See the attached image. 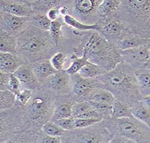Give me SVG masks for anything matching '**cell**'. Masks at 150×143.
Masks as SVG:
<instances>
[{"label": "cell", "instance_id": "1", "mask_svg": "<svg viewBox=\"0 0 150 143\" xmlns=\"http://www.w3.org/2000/svg\"><path fill=\"white\" fill-rule=\"evenodd\" d=\"M80 37V43L72 51L79 57L84 56L88 61L101 67L107 73L113 70L122 58L119 49L97 31L81 32L72 30Z\"/></svg>", "mask_w": 150, "mask_h": 143}, {"label": "cell", "instance_id": "2", "mask_svg": "<svg viewBox=\"0 0 150 143\" xmlns=\"http://www.w3.org/2000/svg\"><path fill=\"white\" fill-rule=\"evenodd\" d=\"M16 56L22 65H32L50 60L60 48L56 45L49 31L31 26L17 36Z\"/></svg>", "mask_w": 150, "mask_h": 143}, {"label": "cell", "instance_id": "3", "mask_svg": "<svg viewBox=\"0 0 150 143\" xmlns=\"http://www.w3.org/2000/svg\"><path fill=\"white\" fill-rule=\"evenodd\" d=\"M98 79L103 88L109 91L116 100L125 103L131 107L142 100L135 70L125 62L122 61L113 70Z\"/></svg>", "mask_w": 150, "mask_h": 143}, {"label": "cell", "instance_id": "4", "mask_svg": "<svg viewBox=\"0 0 150 143\" xmlns=\"http://www.w3.org/2000/svg\"><path fill=\"white\" fill-rule=\"evenodd\" d=\"M112 137H121L135 143H150V128L134 117L117 119L107 117L102 121Z\"/></svg>", "mask_w": 150, "mask_h": 143}, {"label": "cell", "instance_id": "5", "mask_svg": "<svg viewBox=\"0 0 150 143\" xmlns=\"http://www.w3.org/2000/svg\"><path fill=\"white\" fill-rule=\"evenodd\" d=\"M56 96L42 85L33 91L32 99L25 106L29 122L42 128L43 124L51 120Z\"/></svg>", "mask_w": 150, "mask_h": 143}, {"label": "cell", "instance_id": "6", "mask_svg": "<svg viewBox=\"0 0 150 143\" xmlns=\"http://www.w3.org/2000/svg\"><path fill=\"white\" fill-rule=\"evenodd\" d=\"M112 18L139 35L150 18V0H121V5Z\"/></svg>", "mask_w": 150, "mask_h": 143}, {"label": "cell", "instance_id": "7", "mask_svg": "<svg viewBox=\"0 0 150 143\" xmlns=\"http://www.w3.org/2000/svg\"><path fill=\"white\" fill-rule=\"evenodd\" d=\"M112 137L101 122L90 127L66 131L61 138L62 143H109Z\"/></svg>", "mask_w": 150, "mask_h": 143}, {"label": "cell", "instance_id": "8", "mask_svg": "<svg viewBox=\"0 0 150 143\" xmlns=\"http://www.w3.org/2000/svg\"><path fill=\"white\" fill-rule=\"evenodd\" d=\"M103 0L67 1L69 15L86 24H95L100 20L97 11Z\"/></svg>", "mask_w": 150, "mask_h": 143}, {"label": "cell", "instance_id": "9", "mask_svg": "<svg viewBox=\"0 0 150 143\" xmlns=\"http://www.w3.org/2000/svg\"><path fill=\"white\" fill-rule=\"evenodd\" d=\"M97 24L98 25L97 32L115 46L122 36L132 32L125 24L114 18L100 20Z\"/></svg>", "mask_w": 150, "mask_h": 143}, {"label": "cell", "instance_id": "10", "mask_svg": "<svg viewBox=\"0 0 150 143\" xmlns=\"http://www.w3.org/2000/svg\"><path fill=\"white\" fill-rule=\"evenodd\" d=\"M42 85L56 96L72 93L71 76L65 70L57 71Z\"/></svg>", "mask_w": 150, "mask_h": 143}, {"label": "cell", "instance_id": "11", "mask_svg": "<svg viewBox=\"0 0 150 143\" xmlns=\"http://www.w3.org/2000/svg\"><path fill=\"white\" fill-rule=\"evenodd\" d=\"M119 52L122 61L127 63L134 70L145 68L150 61V44Z\"/></svg>", "mask_w": 150, "mask_h": 143}, {"label": "cell", "instance_id": "12", "mask_svg": "<svg viewBox=\"0 0 150 143\" xmlns=\"http://www.w3.org/2000/svg\"><path fill=\"white\" fill-rule=\"evenodd\" d=\"M72 93V95L76 102H84L89 93L98 88H103V84L99 79H85L79 74L71 76Z\"/></svg>", "mask_w": 150, "mask_h": 143}, {"label": "cell", "instance_id": "13", "mask_svg": "<svg viewBox=\"0 0 150 143\" xmlns=\"http://www.w3.org/2000/svg\"><path fill=\"white\" fill-rule=\"evenodd\" d=\"M31 26L30 18H22L0 11V30L17 36L23 30Z\"/></svg>", "mask_w": 150, "mask_h": 143}, {"label": "cell", "instance_id": "14", "mask_svg": "<svg viewBox=\"0 0 150 143\" xmlns=\"http://www.w3.org/2000/svg\"><path fill=\"white\" fill-rule=\"evenodd\" d=\"M0 11L22 18H30L34 14L27 0H0Z\"/></svg>", "mask_w": 150, "mask_h": 143}, {"label": "cell", "instance_id": "15", "mask_svg": "<svg viewBox=\"0 0 150 143\" xmlns=\"http://www.w3.org/2000/svg\"><path fill=\"white\" fill-rule=\"evenodd\" d=\"M76 102L72 95L56 96L54 109L50 121L54 122L58 120L72 117V107Z\"/></svg>", "mask_w": 150, "mask_h": 143}, {"label": "cell", "instance_id": "16", "mask_svg": "<svg viewBox=\"0 0 150 143\" xmlns=\"http://www.w3.org/2000/svg\"><path fill=\"white\" fill-rule=\"evenodd\" d=\"M13 75L22 84V90L34 91L40 88L42 84L38 81L30 65H22L16 70Z\"/></svg>", "mask_w": 150, "mask_h": 143}, {"label": "cell", "instance_id": "17", "mask_svg": "<svg viewBox=\"0 0 150 143\" xmlns=\"http://www.w3.org/2000/svg\"><path fill=\"white\" fill-rule=\"evenodd\" d=\"M148 44H150V40L143 38L139 35L131 32L122 36L115 46L119 51H125Z\"/></svg>", "mask_w": 150, "mask_h": 143}, {"label": "cell", "instance_id": "18", "mask_svg": "<svg viewBox=\"0 0 150 143\" xmlns=\"http://www.w3.org/2000/svg\"><path fill=\"white\" fill-rule=\"evenodd\" d=\"M32 71L41 84L45 83L49 77L57 71L51 64L50 60H44L30 65Z\"/></svg>", "mask_w": 150, "mask_h": 143}, {"label": "cell", "instance_id": "19", "mask_svg": "<svg viewBox=\"0 0 150 143\" xmlns=\"http://www.w3.org/2000/svg\"><path fill=\"white\" fill-rule=\"evenodd\" d=\"M22 63L16 55L0 53V73L13 74Z\"/></svg>", "mask_w": 150, "mask_h": 143}, {"label": "cell", "instance_id": "20", "mask_svg": "<svg viewBox=\"0 0 150 143\" xmlns=\"http://www.w3.org/2000/svg\"><path fill=\"white\" fill-rule=\"evenodd\" d=\"M85 101L112 105L116 101V99L109 91L105 89L98 88L89 93L86 96Z\"/></svg>", "mask_w": 150, "mask_h": 143}, {"label": "cell", "instance_id": "21", "mask_svg": "<svg viewBox=\"0 0 150 143\" xmlns=\"http://www.w3.org/2000/svg\"><path fill=\"white\" fill-rule=\"evenodd\" d=\"M135 75L142 97L150 95V69L145 67L135 70Z\"/></svg>", "mask_w": 150, "mask_h": 143}, {"label": "cell", "instance_id": "22", "mask_svg": "<svg viewBox=\"0 0 150 143\" xmlns=\"http://www.w3.org/2000/svg\"><path fill=\"white\" fill-rule=\"evenodd\" d=\"M121 0H103L97 14L100 20L112 18L121 5Z\"/></svg>", "mask_w": 150, "mask_h": 143}, {"label": "cell", "instance_id": "23", "mask_svg": "<svg viewBox=\"0 0 150 143\" xmlns=\"http://www.w3.org/2000/svg\"><path fill=\"white\" fill-rule=\"evenodd\" d=\"M17 37L0 30V53H11L16 55Z\"/></svg>", "mask_w": 150, "mask_h": 143}, {"label": "cell", "instance_id": "24", "mask_svg": "<svg viewBox=\"0 0 150 143\" xmlns=\"http://www.w3.org/2000/svg\"><path fill=\"white\" fill-rule=\"evenodd\" d=\"M28 4L31 7L34 14H46L52 8L60 5L63 1L54 0V1H34V0H27Z\"/></svg>", "mask_w": 150, "mask_h": 143}, {"label": "cell", "instance_id": "25", "mask_svg": "<svg viewBox=\"0 0 150 143\" xmlns=\"http://www.w3.org/2000/svg\"><path fill=\"white\" fill-rule=\"evenodd\" d=\"M110 117L113 118L121 119L131 118L133 116L131 107L125 103L116 100L112 105Z\"/></svg>", "mask_w": 150, "mask_h": 143}, {"label": "cell", "instance_id": "26", "mask_svg": "<svg viewBox=\"0 0 150 143\" xmlns=\"http://www.w3.org/2000/svg\"><path fill=\"white\" fill-rule=\"evenodd\" d=\"M133 116L150 128V110L142 101L131 107Z\"/></svg>", "mask_w": 150, "mask_h": 143}, {"label": "cell", "instance_id": "27", "mask_svg": "<svg viewBox=\"0 0 150 143\" xmlns=\"http://www.w3.org/2000/svg\"><path fill=\"white\" fill-rule=\"evenodd\" d=\"M106 71L101 67L94 63L88 62L79 72L81 77L85 79H96L106 73Z\"/></svg>", "mask_w": 150, "mask_h": 143}, {"label": "cell", "instance_id": "28", "mask_svg": "<svg viewBox=\"0 0 150 143\" xmlns=\"http://www.w3.org/2000/svg\"><path fill=\"white\" fill-rule=\"evenodd\" d=\"M63 21L67 26L72 27L74 30H78L81 32H86V31H97L98 30V25L97 24H86L84 23L80 22L76 18L72 17L70 15H67L63 17Z\"/></svg>", "mask_w": 150, "mask_h": 143}, {"label": "cell", "instance_id": "29", "mask_svg": "<svg viewBox=\"0 0 150 143\" xmlns=\"http://www.w3.org/2000/svg\"><path fill=\"white\" fill-rule=\"evenodd\" d=\"M69 60L70 63H71V64H70V66L68 67V69H66L65 71L70 76L78 74L82 68L88 62L87 58L84 57V56H83L81 57H79L78 56H76L74 53L70 54Z\"/></svg>", "mask_w": 150, "mask_h": 143}, {"label": "cell", "instance_id": "30", "mask_svg": "<svg viewBox=\"0 0 150 143\" xmlns=\"http://www.w3.org/2000/svg\"><path fill=\"white\" fill-rule=\"evenodd\" d=\"M16 104V95L9 90L0 91V112L10 110Z\"/></svg>", "mask_w": 150, "mask_h": 143}, {"label": "cell", "instance_id": "31", "mask_svg": "<svg viewBox=\"0 0 150 143\" xmlns=\"http://www.w3.org/2000/svg\"><path fill=\"white\" fill-rule=\"evenodd\" d=\"M30 18L31 26L45 31H50L52 21L46 14H34Z\"/></svg>", "mask_w": 150, "mask_h": 143}, {"label": "cell", "instance_id": "32", "mask_svg": "<svg viewBox=\"0 0 150 143\" xmlns=\"http://www.w3.org/2000/svg\"><path fill=\"white\" fill-rule=\"evenodd\" d=\"M64 26H67V25L65 24L64 21H63V18L58 20L53 21V22H52L50 31H49L50 32L52 37L53 40L54 41L56 44L59 48H60V40L62 39L63 37V32L62 30V28Z\"/></svg>", "mask_w": 150, "mask_h": 143}, {"label": "cell", "instance_id": "33", "mask_svg": "<svg viewBox=\"0 0 150 143\" xmlns=\"http://www.w3.org/2000/svg\"><path fill=\"white\" fill-rule=\"evenodd\" d=\"M42 131L45 134L53 137H62L66 132L64 130L52 121L47 122L43 124L42 126Z\"/></svg>", "mask_w": 150, "mask_h": 143}, {"label": "cell", "instance_id": "34", "mask_svg": "<svg viewBox=\"0 0 150 143\" xmlns=\"http://www.w3.org/2000/svg\"><path fill=\"white\" fill-rule=\"evenodd\" d=\"M68 58L69 57L67 53L64 51H59L50 58L51 64L56 71L65 70L64 68L66 63L68 60Z\"/></svg>", "mask_w": 150, "mask_h": 143}, {"label": "cell", "instance_id": "35", "mask_svg": "<svg viewBox=\"0 0 150 143\" xmlns=\"http://www.w3.org/2000/svg\"><path fill=\"white\" fill-rule=\"evenodd\" d=\"M92 108H93L92 105L87 101L76 102L72 107V117L74 118H79V116H81V114Z\"/></svg>", "mask_w": 150, "mask_h": 143}, {"label": "cell", "instance_id": "36", "mask_svg": "<svg viewBox=\"0 0 150 143\" xmlns=\"http://www.w3.org/2000/svg\"><path fill=\"white\" fill-rule=\"evenodd\" d=\"M103 120L101 118H74L75 129L90 127L100 123Z\"/></svg>", "mask_w": 150, "mask_h": 143}, {"label": "cell", "instance_id": "37", "mask_svg": "<svg viewBox=\"0 0 150 143\" xmlns=\"http://www.w3.org/2000/svg\"><path fill=\"white\" fill-rule=\"evenodd\" d=\"M32 90H22L18 95H16V104L25 106L32 99Z\"/></svg>", "mask_w": 150, "mask_h": 143}, {"label": "cell", "instance_id": "38", "mask_svg": "<svg viewBox=\"0 0 150 143\" xmlns=\"http://www.w3.org/2000/svg\"><path fill=\"white\" fill-rule=\"evenodd\" d=\"M7 90L10 91L16 95H18L22 90V84H21L20 81L13 75V74H11L10 77H9L8 85H7Z\"/></svg>", "mask_w": 150, "mask_h": 143}, {"label": "cell", "instance_id": "39", "mask_svg": "<svg viewBox=\"0 0 150 143\" xmlns=\"http://www.w3.org/2000/svg\"><path fill=\"white\" fill-rule=\"evenodd\" d=\"M54 122L56 123L58 126H60V128H62L65 131H70L75 129L74 118H72V117L58 120H56Z\"/></svg>", "mask_w": 150, "mask_h": 143}, {"label": "cell", "instance_id": "40", "mask_svg": "<svg viewBox=\"0 0 150 143\" xmlns=\"http://www.w3.org/2000/svg\"><path fill=\"white\" fill-rule=\"evenodd\" d=\"M38 143H62L61 137H53L46 135L43 132H41L39 136Z\"/></svg>", "mask_w": 150, "mask_h": 143}, {"label": "cell", "instance_id": "41", "mask_svg": "<svg viewBox=\"0 0 150 143\" xmlns=\"http://www.w3.org/2000/svg\"><path fill=\"white\" fill-rule=\"evenodd\" d=\"M64 1H63L62 4L55 7V8H52L51 10H50L48 11V13H47V16H48L49 19H50L52 22H53V21H56V20H58L63 18L60 14V7L64 4Z\"/></svg>", "mask_w": 150, "mask_h": 143}, {"label": "cell", "instance_id": "42", "mask_svg": "<svg viewBox=\"0 0 150 143\" xmlns=\"http://www.w3.org/2000/svg\"><path fill=\"white\" fill-rule=\"evenodd\" d=\"M11 75L0 73V91L7 90V85Z\"/></svg>", "mask_w": 150, "mask_h": 143}, {"label": "cell", "instance_id": "43", "mask_svg": "<svg viewBox=\"0 0 150 143\" xmlns=\"http://www.w3.org/2000/svg\"><path fill=\"white\" fill-rule=\"evenodd\" d=\"M139 35L143 38L150 40V18L147 24L144 26V27L140 31Z\"/></svg>", "mask_w": 150, "mask_h": 143}, {"label": "cell", "instance_id": "44", "mask_svg": "<svg viewBox=\"0 0 150 143\" xmlns=\"http://www.w3.org/2000/svg\"><path fill=\"white\" fill-rule=\"evenodd\" d=\"M131 140L121 137H113L109 143H133Z\"/></svg>", "mask_w": 150, "mask_h": 143}, {"label": "cell", "instance_id": "45", "mask_svg": "<svg viewBox=\"0 0 150 143\" xmlns=\"http://www.w3.org/2000/svg\"><path fill=\"white\" fill-rule=\"evenodd\" d=\"M141 101L144 103L145 105H146V106L150 110V95L143 97Z\"/></svg>", "mask_w": 150, "mask_h": 143}, {"label": "cell", "instance_id": "46", "mask_svg": "<svg viewBox=\"0 0 150 143\" xmlns=\"http://www.w3.org/2000/svg\"><path fill=\"white\" fill-rule=\"evenodd\" d=\"M147 68H148V69H150V63H148V65H147V67H146Z\"/></svg>", "mask_w": 150, "mask_h": 143}, {"label": "cell", "instance_id": "47", "mask_svg": "<svg viewBox=\"0 0 150 143\" xmlns=\"http://www.w3.org/2000/svg\"><path fill=\"white\" fill-rule=\"evenodd\" d=\"M133 143H135V142H133Z\"/></svg>", "mask_w": 150, "mask_h": 143}, {"label": "cell", "instance_id": "48", "mask_svg": "<svg viewBox=\"0 0 150 143\" xmlns=\"http://www.w3.org/2000/svg\"><path fill=\"white\" fill-rule=\"evenodd\" d=\"M149 63H150V61H149Z\"/></svg>", "mask_w": 150, "mask_h": 143}]
</instances>
